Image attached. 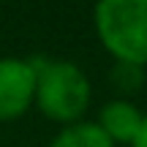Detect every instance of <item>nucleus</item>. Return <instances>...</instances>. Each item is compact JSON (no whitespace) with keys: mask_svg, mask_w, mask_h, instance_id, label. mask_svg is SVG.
<instances>
[{"mask_svg":"<svg viewBox=\"0 0 147 147\" xmlns=\"http://www.w3.org/2000/svg\"><path fill=\"white\" fill-rule=\"evenodd\" d=\"M95 123H98V128L112 139L115 147H120V144L131 147V142L136 139L139 128H142V123H144V112L139 109L134 101H128V98L120 95V98H112V101H106V104L101 106Z\"/></svg>","mask_w":147,"mask_h":147,"instance_id":"4","label":"nucleus"},{"mask_svg":"<svg viewBox=\"0 0 147 147\" xmlns=\"http://www.w3.org/2000/svg\"><path fill=\"white\" fill-rule=\"evenodd\" d=\"M36 60V104L47 120L71 125L84 117L93 98L87 74L82 65L71 60H49V57H33Z\"/></svg>","mask_w":147,"mask_h":147,"instance_id":"1","label":"nucleus"},{"mask_svg":"<svg viewBox=\"0 0 147 147\" xmlns=\"http://www.w3.org/2000/svg\"><path fill=\"white\" fill-rule=\"evenodd\" d=\"M93 27L115 63L147 65V0H98Z\"/></svg>","mask_w":147,"mask_h":147,"instance_id":"2","label":"nucleus"},{"mask_svg":"<svg viewBox=\"0 0 147 147\" xmlns=\"http://www.w3.org/2000/svg\"><path fill=\"white\" fill-rule=\"evenodd\" d=\"M144 82V68L131 63H115L112 65V84L120 93H134L139 90V84Z\"/></svg>","mask_w":147,"mask_h":147,"instance_id":"6","label":"nucleus"},{"mask_svg":"<svg viewBox=\"0 0 147 147\" xmlns=\"http://www.w3.org/2000/svg\"><path fill=\"white\" fill-rule=\"evenodd\" d=\"M49 147H115V144L98 128L95 120H79L60 128V134L49 142Z\"/></svg>","mask_w":147,"mask_h":147,"instance_id":"5","label":"nucleus"},{"mask_svg":"<svg viewBox=\"0 0 147 147\" xmlns=\"http://www.w3.org/2000/svg\"><path fill=\"white\" fill-rule=\"evenodd\" d=\"M131 147H147V115H144V123H142V128H139L136 139L131 142Z\"/></svg>","mask_w":147,"mask_h":147,"instance_id":"7","label":"nucleus"},{"mask_svg":"<svg viewBox=\"0 0 147 147\" xmlns=\"http://www.w3.org/2000/svg\"><path fill=\"white\" fill-rule=\"evenodd\" d=\"M36 104V60L0 57V123L19 120Z\"/></svg>","mask_w":147,"mask_h":147,"instance_id":"3","label":"nucleus"}]
</instances>
